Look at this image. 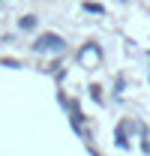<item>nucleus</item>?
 <instances>
[{"label": "nucleus", "instance_id": "nucleus-1", "mask_svg": "<svg viewBox=\"0 0 150 156\" xmlns=\"http://www.w3.org/2000/svg\"><path fill=\"white\" fill-rule=\"evenodd\" d=\"M33 48H36V51H51V54H60V51H66V39L57 36V33H42V36L33 42Z\"/></svg>", "mask_w": 150, "mask_h": 156}, {"label": "nucleus", "instance_id": "nucleus-2", "mask_svg": "<svg viewBox=\"0 0 150 156\" xmlns=\"http://www.w3.org/2000/svg\"><path fill=\"white\" fill-rule=\"evenodd\" d=\"M99 60H102V51H99V45H84L81 51H78V63L81 66H87V69H96L99 66Z\"/></svg>", "mask_w": 150, "mask_h": 156}, {"label": "nucleus", "instance_id": "nucleus-3", "mask_svg": "<svg viewBox=\"0 0 150 156\" xmlns=\"http://www.w3.org/2000/svg\"><path fill=\"white\" fill-rule=\"evenodd\" d=\"M33 27H36V15H24L18 21V30H33Z\"/></svg>", "mask_w": 150, "mask_h": 156}, {"label": "nucleus", "instance_id": "nucleus-4", "mask_svg": "<svg viewBox=\"0 0 150 156\" xmlns=\"http://www.w3.org/2000/svg\"><path fill=\"white\" fill-rule=\"evenodd\" d=\"M0 66H6V69H18L21 63H18V60H0Z\"/></svg>", "mask_w": 150, "mask_h": 156}, {"label": "nucleus", "instance_id": "nucleus-5", "mask_svg": "<svg viewBox=\"0 0 150 156\" xmlns=\"http://www.w3.org/2000/svg\"><path fill=\"white\" fill-rule=\"evenodd\" d=\"M84 9H87V12H96V15L102 12V6H99V3H84Z\"/></svg>", "mask_w": 150, "mask_h": 156}, {"label": "nucleus", "instance_id": "nucleus-6", "mask_svg": "<svg viewBox=\"0 0 150 156\" xmlns=\"http://www.w3.org/2000/svg\"><path fill=\"white\" fill-rule=\"evenodd\" d=\"M141 147H144V153H150V141H144V144H141Z\"/></svg>", "mask_w": 150, "mask_h": 156}, {"label": "nucleus", "instance_id": "nucleus-7", "mask_svg": "<svg viewBox=\"0 0 150 156\" xmlns=\"http://www.w3.org/2000/svg\"><path fill=\"white\" fill-rule=\"evenodd\" d=\"M0 3H3V0H0Z\"/></svg>", "mask_w": 150, "mask_h": 156}]
</instances>
